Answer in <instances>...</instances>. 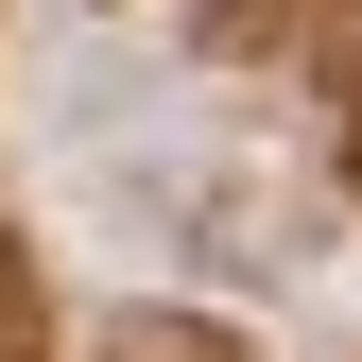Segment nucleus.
<instances>
[{
  "label": "nucleus",
  "mask_w": 362,
  "mask_h": 362,
  "mask_svg": "<svg viewBox=\"0 0 362 362\" xmlns=\"http://www.w3.org/2000/svg\"><path fill=\"white\" fill-rule=\"evenodd\" d=\"M0 362H52V310H35V259L0 242Z\"/></svg>",
  "instance_id": "obj_1"
}]
</instances>
